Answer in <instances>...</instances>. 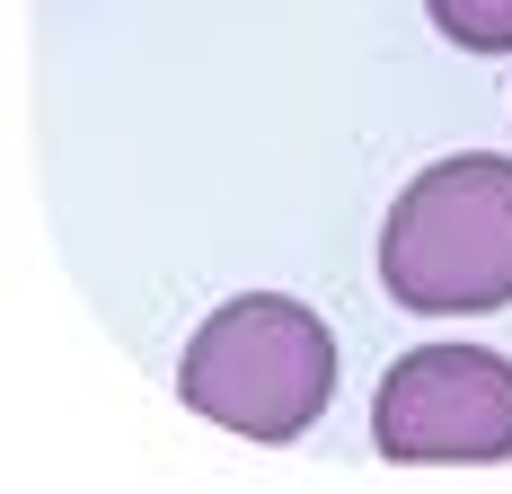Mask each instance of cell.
Wrapping results in <instances>:
<instances>
[{"label": "cell", "mask_w": 512, "mask_h": 494, "mask_svg": "<svg viewBox=\"0 0 512 494\" xmlns=\"http://www.w3.org/2000/svg\"><path fill=\"white\" fill-rule=\"evenodd\" d=\"M380 283L415 318H486L512 309V159L460 150L407 177L380 221Z\"/></svg>", "instance_id": "obj_1"}, {"label": "cell", "mask_w": 512, "mask_h": 494, "mask_svg": "<svg viewBox=\"0 0 512 494\" xmlns=\"http://www.w3.org/2000/svg\"><path fill=\"white\" fill-rule=\"evenodd\" d=\"M177 397L248 442H301L336 397V336L327 318L283 292H248L212 309L177 362Z\"/></svg>", "instance_id": "obj_2"}, {"label": "cell", "mask_w": 512, "mask_h": 494, "mask_svg": "<svg viewBox=\"0 0 512 494\" xmlns=\"http://www.w3.org/2000/svg\"><path fill=\"white\" fill-rule=\"evenodd\" d=\"M371 442L398 468H495L512 459V362L486 345H415L380 371Z\"/></svg>", "instance_id": "obj_3"}, {"label": "cell", "mask_w": 512, "mask_h": 494, "mask_svg": "<svg viewBox=\"0 0 512 494\" xmlns=\"http://www.w3.org/2000/svg\"><path fill=\"white\" fill-rule=\"evenodd\" d=\"M433 27L468 53H512V0H424Z\"/></svg>", "instance_id": "obj_4"}]
</instances>
